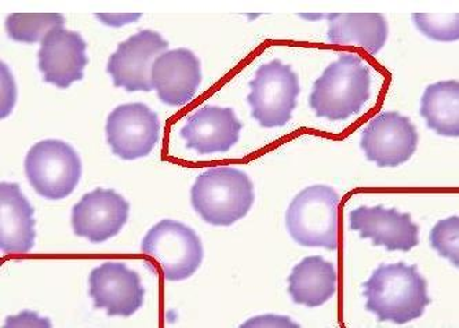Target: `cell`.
<instances>
[{"label": "cell", "instance_id": "obj_1", "mask_svg": "<svg viewBox=\"0 0 459 328\" xmlns=\"http://www.w3.org/2000/svg\"><path fill=\"white\" fill-rule=\"evenodd\" d=\"M363 287L364 307L381 323L406 324L420 319L430 304L427 279L417 265L381 263Z\"/></svg>", "mask_w": 459, "mask_h": 328}, {"label": "cell", "instance_id": "obj_2", "mask_svg": "<svg viewBox=\"0 0 459 328\" xmlns=\"http://www.w3.org/2000/svg\"><path fill=\"white\" fill-rule=\"evenodd\" d=\"M371 71L352 53L341 54L314 83L309 107L317 117L343 122L360 114L371 97Z\"/></svg>", "mask_w": 459, "mask_h": 328}, {"label": "cell", "instance_id": "obj_3", "mask_svg": "<svg viewBox=\"0 0 459 328\" xmlns=\"http://www.w3.org/2000/svg\"><path fill=\"white\" fill-rule=\"evenodd\" d=\"M191 203L207 224L230 227L253 207V181L238 168H210L197 176L191 188Z\"/></svg>", "mask_w": 459, "mask_h": 328}, {"label": "cell", "instance_id": "obj_4", "mask_svg": "<svg viewBox=\"0 0 459 328\" xmlns=\"http://www.w3.org/2000/svg\"><path fill=\"white\" fill-rule=\"evenodd\" d=\"M340 194L327 186L302 189L286 211V228L294 242L304 247H338Z\"/></svg>", "mask_w": 459, "mask_h": 328}, {"label": "cell", "instance_id": "obj_5", "mask_svg": "<svg viewBox=\"0 0 459 328\" xmlns=\"http://www.w3.org/2000/svg\"><path fill=\"white\" fill-rule=\"evenodd\" d=\"M248 86L251 89L247 96L251 117L261 127L278 129L291 120L301 91L299 75L291 66L281 60L264 64L256 69L255 78Z\"/></svg>", "mask_w": 459, "mask_h": 328}, {"label": "cell", "instance_id": "obj_6", "mask_svg": "<svg viewBox=\"0 0 459 328\" xmlns=\"http://www.w3.org/2000/svg\"><path fill=\"white\" fill-rule=\"evenodd\" d=\"M141 250L158 263L164 278L170 281L195 275L204 255L197 233L174 220H161L153 225L141 242Z\"/></svg>", "mask_w": 459, "mask_h": 328}, {"label": "cell", "instance_id": "obj_7", "mask_svg": "<svg viewBox=\"0 0 459 328\" xmlns=\"http://www.w3.org/2000/svg\"><path fill=\"white\" fill-rule=\"evenodd\" d=\"M32 188L48 200H61L75 191L81 181L82 161L69 143L43 140L35 143L24 161Z\"/></svg>", "mask_w": 459, "mask_h": 328}, {"label": "cell", "instance_id": "obj_8", "mask_svg": "<svg viewBox=\"0 0 459 328\" xmlns=\"http://www.w3.org/2000/svg\"><path fill=\"white\" fill-rule=\"evenodd\" d=\"M112 153L123 160L145 158L152 152L160 137L158 114L141 102L115 108L105 125Z\"/></svg>", "mask_w": 459, "mask_h": 328}, {"label": "cell", "instance_id": "obj_9", "mask_svg": "<svg viewBox=\"0 0 459 328\" xmlns=\"http://www.w3.org/2000/svg\"><path fill=\"white\" fill-rule=\"evenodd\" d=\"M361 150L378 168H397L414 156L418 132L411 120L399 112H382L361 133Z\"/></svg>", "mask_w": 459, "mask_h": 328}, {"label": "cell", "instance_id": "obj_10", "mask_svg": "<svg viewBox=\"0 0 459 328\" xmlns=\"http://www.w3.org/2000/svg\"><path fill=\"white\" fill-rule=\"evenodd\" d=\"M169 42L155 30H143L117 46L108 60L107 72L115 87L128 93L151 91V69L156 58L168 51Z\"/></svg>", "mask_w": 459, "mask_h": 328}, {"label": "cell", "instance_id": "obj_11", "mask_svg": "<svg viewBox=\"0 0 459 328\" xmlns=\"http://www.w3.org/2000/svg\"><path fill=\"white\" fill-rule=\"evenodd\" d=\"M89 296L108 316L130 317L140 311L145 289L140 275L123 263H104L90 272Z\"/></svg>", "mask_w": 459, "mask_h": 328}, {"label": "cell", "instance_id": "obj_12", "mask_svg": "<svg viewBox=\"0 0 459 328\" xmlns=\"http://www.w3.org/2000/svg\"><path fill=\"white\" fill-rule=\"evenodd\" d=\"M130 214V203L114 189L97 188L72 209V228L79 237L104 243L119 235Z\"/></svg>", "mask_w": 459, "mask_h": 328}, {"label": "cell", "instance_id": "obj_13", "mask_svg": "<svg viewBox=\"0 0 459 328\" xmlns=\"http://www.w3.org/2000/svg\"><path fill=\"white\" fill-rule=\"evenodd\" d=\"M351 229L359 232L360 239H370L373 246H384L389 253H409L420 243V228L411 215L386 207L360 206L349 215Z\"/></svg>", "mask_w": 459, "mask_h": 328}, {"label": "cell", "instance_id": "obj_14", "mask_svg": "<svg viewBox=\"0 0 459 328\" xmlns=\"http://www.w3.org/2000/svg\"><path fill=\"white\" fill-rule=\"evenodd\" d=\"M38 60V68L46 83L68 89L84 78V68L89 64L87 43L78 32L64 27L54 28L40 43Z\"/></svg>", "mask_w": 459, "mask_h": 328}, {"label": "cell", "instance_id": "obj_15", "mask_svg": "<svg viewBox=\"0 0 459 328\" xmlns=\"http://www.w3.org/2000/svg\"><path fill=\"white\" fill-rule=\"evenodd\" d=\"M202 82L199 58L188 48L164 51L151 69V84L169 107H182L194 99Z\"/></svg>", "mask_w": 459, "mask_h": 328}, {"label": "cell", "instance_id": "obj_16", "mask_svg": "<svg viewBox=\"0 0 459 328\" xmlns=\"http://www.w3.org/2000/svg\"><path fill=\"white\" fill-rule=\"evenodd\" d=\"M242 129L243 123L232 108L207 105L188 117L179 134L188 150L199 155H215L230 152L238 142Z\"/></svg>", "mask_w": 459, "mask_h": 328}, {"label": "cell", "instance_id": "obj_17", "mask_svg": "<svg viewBox=\"0 0 459 328\" xmlns=\"http://www.w3.org/2000/svg\"><path fill=\"white\" fill-rule=\"evenodd\" d=\"M32 204L15 182L0 186V248L6 254L30 253L35 246Z\"/></svg>", "mask_w": 459, "mask_h": 328}, {"label": "cell", "instance_id": "obj_18", "mask_svg": "<svg viewBox=\"0 0 459 328\" xmlns=\"http://www.w3.org/2000/svg\"><path fill=\"white\" fill-rule=\"evenodd\" d=\"M327 39L333 45H352L378 54L388 40L389 28L381 13H335L328 15Z\"/></svg>", "mask_w": 459, "mask_h": 328}, {"label": "cell", "instance_id": "obj_19", "mask_svg": "<svg viewBox=\"0 0 459 328\" xmlns=\"http://www.w3.org/2000/svg\"><path fill=\"white\" fill-rule=\"evenodd\" d=\"M337 269L319 255L307 257L292 269L289 281L292 301L307 307H319L337 291Z\"/></svg>", "mask_w": 459, "mask_h": 328}, {"label": "cell", "instance_id": "obj_20", "mask_svg": "<svg viewBox=\"0 0 459 328\" xmlns=\"http://www.w3.org/2000/svg\"><path fill=\"white\" fill-rule=\"evenodd\" d=\"M420 117L428 129L443 137L459 135V83L442 81L425 89L420 99Z\"/></svg>", "mask_w": 459, "mask_h": 328}, {"label": "cell", "instance_id": "obj_21", "mask_svg": "<svg viewBox=\"0 0 459 328\" xmlns=\"http://www.w3.org/2000/svg\"><path fill=\"white\" fill-rule=\"evenodd\" d=\"M65 18L60 13H13L7 17L10 39L18 43H42L54 28L64 27Z\"/></svg>", "mask_w": 459, "mask_h": 328}, {"label": "cell", "instance_id": "obj_22", "mask_svg": "<svg viewBox=\"0 0 459 328\" xmlns=\"http://www.w3.org/2000/svg\"><path fill=\"white\" fill-rule=\"evenodd\" d=\"M411 17L417 30L433 42L451 43L459 39L458 13H414Z\"/></svg>", "mask_w": 459, "mask_h": 328}, {"label": "cell", "instance_id": "obj_23", "mask_svg": "<svg viewBox=\"0 0 459 328\" xmlns=\"http://www.w3.org/2000/svg\"><path fill=\"white\" fill-rule=\"evenodd\" d=\"M430 246L440 257L450 261L451 265L459 266V218L450 217L438 221L430 230Z\"/></svg>", "mask_w": 459, "mask_h": 328}, {"label": "cell", "instance_id": "obj_24", "mask_svg": "<svg viewBox=\"0 0 459 328\" xmlns=\"http://www.w3.org/2000/svg\"><path fill=\"white\" fill-rule=\"evenodd\" d=\"M2 78H0V117L2 119L9 117L12 114L13 108L17 102V84H15L14 78H13L12 71L6 64L2 63Z\"/></svg>", "mask_w": 459, "mask_h": 328}, {"label": "cell", "instance_id": "obj_25", "mask_svg": "<svg viewBox=\"0 0 459 328\" xmlns=\"http://www.w3.org/2000/svg\"><path fill=\"white\" fill-rule=\"evenodd\" d=\"M242 327L297 328L299 327V323L292 322V320L290 319V317L278 316V315H264V316L253 317V319L247 320V322L243 323Z\"/></svg>", "mask_w": 459, "mask_h": 328}, {"label": "cell", "instance_id": "obj_26", "mask_svg": "<svg viewBox=\"0 0 459 328\" xmlns=\"http://www.w3.org/2000/svg\"><path fill=\"white\" fill-rule=\"evenodd\" d=\"M4 327H51V322L46 317H40L36 312L24 311L17 316L7 317Z\"/></svg>", "mask_w": 459, "mask_h": 328}, {"label": "cell", "instance_id": "obj_27", "mask_svg": "<svg viewBox=\"0 0 459 328\" xmlns=\"http://www.w3.org/2000/svg\"><path fill=\"white\" fill-rule=\"evenodd\" d=\"M94 15L99 18L102 24L112 28H120L123 25L137 22L143 17L141 13H97Z\"/></svg>", "mask_w": 459, "mask_h": 328}]
</instances>
